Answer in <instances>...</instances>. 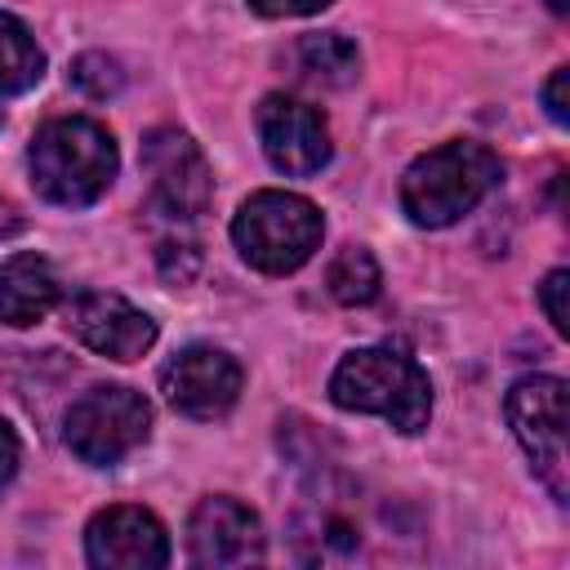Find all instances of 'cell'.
I'll list each match as a JSON object with an SVG mask.
<instances>
[{"label":"cell","mask_w":570,"mask_h":570,"mask_svg":"<svg viewBox=\"0 0 570 570\" xmlns=\"http://www.w3.org/2000/svg\"><path fill=\"white\" fill-rule=\"evenodd\" d=\"M71 85H76L85 98H111V94H120L125 71H120V62L107 58V53H80V58L71 62Z\"/></svg>","instance_id":"e0dca14e"},{"label":"cell","mask_w":570,"mask_h":570,"mask_svg":"<svg viewBox=\"0 0 570 570\" xmlns=\"http://www.w3.org/2000/svg\"><path fill=\"white\" fill-rule=\"evenodd\" d=\"M240 383L245 374L236 356H227L223 347H205V343L174 352L169 365L160 370L165 401L187 419H223L236 405Z\"/></svg>","instance_id":"ba28073f"},{"label":"cell","mask_w":570,"mask_h":570,"mask_svg":"<svg viewBox=\"0 0 570 570\" xmlns=\"http://www.w3.org/2000/svg\"><path fill=\"white\" fill-rule=\"evenodd\" d=\"M552 4V13H566V0H548Z\"/></svg>","instance_id":"cb8c5ba5"},{"label":"cell","mask_w":570,"mask_h":570,"mask_svg":"<svg viewBox=\"0 0 570 570\" xmlns=\"http://www.w3.org/2000/svg\"><path fill=\"white\" fill-rule=\"evenodd\" d=\"M566 80H570V71L557 67V71L548 76V85H543V107H548V116H552L557 125L570 120V111H566Z\"/></svg>","instance_id":"44dd1931"},{"label":"cell","mask_w":570,"mask_h":570,"mask_svg":"<svg viewBox=\"0 0 570 570\" xmlns=\"http://www.w3.org/2000/svg\"><path fill=\"white\" fill-rule=\"evenodd\" d=\"M321 232V209L294 191H254L232 218V240L240 258L267 276L303 267L316 254Z\"/></svg>","instance_id":"277c9868"},{"label":"cell","mask_w":570,"mask_h":570,"mask_svg":"<svg viewBox=\"0 0 570 570\" xmlns=\"http://www.w3.org/2000/svg\"><path fill=\"white\" fill-rule=\"evenodd\" d=\"M200 272V249L196 245H174V240H165L160 245V276L165 281H174V285H187L191 276Z\"/></svg>","instance_id":"ac0fdd59"},{"label":"cell","mask_w":570,"mask_h":570,"mask_svg":"<svg viewBox=\"0 0 570 570\" xmlns=\"http://www.w3.org/2000/svg\"><path fill=\"white\" fill-rule=\"evenodd\" d=\"M330 396L338 410L379 414L396 432L414 436L432 419V383L423 365L396 347H356L330 374Z\"/></svg>","instance_id":"7a4b0ae2"},{"label":"cell","mask_w":570,"mask_h":570,"mask_svg":"<svg viewBox=\"0 0 570 570\" xmlns=\"http://www.w3.org/2000/svg\"><path fill=\"white\" fill-rule=\"evenodd\" d=\"M325 4H334V0H249V9H254V13H263V18H294V13H321Z\"/></svg>","instance_id":"ffe728a7"},{"label":"cell","mask_w":570,"mask_h":570,"mask_svg":"<svg viewBox=\"0 0 570 570\" xmlns=\"http://www.w3.org/2000/svg\"><path fill=\"white\" fill-rule=\"evenodd\" d=\"M508 423L530 454L539 481L557 503L570 499V459H566V383L552 374L521 379L508 392Z\"/></svg>","instance_id":"8992f818"},{"label":"cell","mask_w":570,"mask_h":570,"mask_svg":"<svg viewBox=\"0 0 570 570\" xmlns=\"http://www.w3.org/2000/svg\"><path fill=\"white\" fill-rule=\"evenodd\" d=\"M67 330L89 347L111 361H138L156 343V321L138 312L129 298L107 294V289H85L67 303Z\"/></svg>","instance_id":"7c38bea8"},{"label":"cell","mask_w":570,"mask_h":570,"mask_svg":"<svg viewBox=\"0 0 570 570\" xmlns=\"http://www.w3.org/2000/svg\"><path fill=\"white\" fill-rule=\"evenodd\" d=\"M254 120H258V142H263V156L272 160V169L289 174V178H307V174L325 169L330 129L316 107H307L289 94H267L258 102Z\"/></svg>","instance_id":"9c48e42d"},{"label":"cell","mask_w":570,"mask_h":570,"mask_svg":"<svg viewBox=\"0 0 570 570\" xmlns=\"http://www.w3.org/2000/svg\"><path fill=\"white\" fill-rule=\"evenodd\" d=\"M151 432V405L142 392L107 383L89 387L71 410H67V450L89 463V468H111L129 450H138Z\"/></svg>","instance_id":"5b68a950"},{"label":"cell","mask_w":570,"mask_h":570,"mask_svg":"<svg viewBox=\"0 0 570 570\" xmlns=\"http://www.w3.org/2000/svg\"><path fill=\"white\" fill-rule=\"evenodd\" d=\"M31 183L49 205H94L116 178V142L89 116H58L36 129L31 151Z\"/></svg>","instance_id":"6da1fadb"},{"label":"cell","mask_w":570,"mask_h":570,"mask_svg":"<svg viewBox=\"0 0 570 570\" xmlns=\"http://www.w3.org/2000/svg\"><path fill=\"white\" fill-rule=\"evenodd\" d=\"M289 58H294L298 80L321 85V89H343V85H352V80H356V67H361L356 45L343 40L338 31H312V36H298V45H294Z\"/></svg>","instance_id":"5bb4252c"},{"label":"cell","mask_w":570,"mask_h":570,"mask_svg":"<svg viewBox=\"0 0 570 570\" xmlns=\"http://www.w3.org/2000/svg\"><path fill=\"white\" fill-rule=\"evenodd\" d=\"M566 289H570V272H566V267L548 272L543 285H539V303H543V312H548V321H552L557 334L570 330V321H566Z\"/></svg>","instance_id":"d6986e66"},{"label":"cell","mask_w":570,"mask_h":570,"mask_svg":"<svg viewBox=\"0 0 570 570\" xmlns=\"http://www.w3.org/2000/svg\"><path fill=\"white\" fill-rule=\"evenodd\" d=\"M325 285H330V294H334L338 303L365 307V303L379 298L383 276H379V263H374V254H370L365 245H347V249L334 254V263H330V272H325Z\"/></svg>","instance_id":"2e32d148"},{"label":"cell","mask_w":570,"mask_h":570,"mask_svg":"<svg viewBox=\"0 0 570 570\" xmlns=\"http://www.w3.org/2000/svg\"><path fill=\"white\" fill-rule=\"evenodd\" d=\"M187 552L196 566H214V570L254 566V561H263V525L240 499L209 494L191 508Z\"/></svg>","instance_id":"30bf717a"},{"label":"cell","mask_w":570,"mask_h":570,"mask_svg":"<svg viewBox=\"0 0 570 570\" xmlns=\"http://www.w3.org/2000/svg\"><path fill=\"white\" fill-rule=\"evenodd\" d=\"M18 459H22V450H18V436H13V428L0 419V490L13 481V472H18Z\"/></svg>","instance_id":"7402d4cb"},{"label":"cell","mask_w":570,"mask_h":570,"mask_svg":"<svg viewBox=\"0 0 570 570\" xmlns=\"http://www.w3.org/2000/svg\"><path fill=\"white\" fill-rule=\"evenodd\" d=\"M45 76V53L31 40V31L0 9V98L4 94H27Z\"/></svg>","instance_id":"9a60e30c"},{"label":"cell","mask_w":570,"mask_h":570,"mask_svg":"<svg viewBox=\"0 0 570 570\" xmlns=\"http://www.w3.org/2000/svg\"><path fill=\"white\" fill-rule=\"evenodd\" d=\"M58 303V276L40 254H13L0 267V321L36 325Z\"/></svg>","instance_id":"4fadbf2b"},{"label":"cell","mask_w":570,"mask_h":570,"mask_svg":"<svg viewBox=\"0 0 570 570\" xmlns=\"http://www.w3.org/2000/svg\"><path fill=\"white\" fill-rule=\"evenodd\" d=\"M142 169L151 178V200L169 214V218H196L205 214V205L214 200V174L209 160L200 156V147L174 129V125H156L142 138Z\"/></svg>","instance_id":"52a82bcc"},{"label":"cell","mask_w":570,"mask_h":570,"mask_svg":"<svg viewBox=\"0 0 570 570\" xmlns=\"http://www.w3.org/2000/svg\"><path fill=\"white\" fill-rule=\"evenodd\" d=\"M85 557L98 570H160L169 561V534L147 508H102L85 525Z\"/></svg>","instance_id":"8fae6325"},{"label":"cell","mask_w":570,"mask_h":570,"mask_svg":"<svg viewBox=\"0 0 570 570\" xmlns=\"http://www.w3.org/2000/svg\"><path fill=\"white\" fill-rule=\"evenodd\" d=\"M503 178V165L481 142H441L401 178V209L414 227H450L476 209Z\"/></svg>","instance_id":"3957f363"},{"label":"cell","mask_w":570,"mask_h":570,"mask_svg":"<svg viewBox=\"0 0 570 570\" xmlns=\"http://www.w3.org/2000/svg\"><path fill=\"white\" fill-rule=\"evenodd\" d=\"M27 227V218L18 214V205H9L4 196H0V240H9V236H18Z\"/></svg>","instance_id":"603a6c76"}]
</instances>
